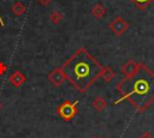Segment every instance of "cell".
Segmentation results:
<instances>
[{"label":"cell","mask_w":154,"mask_h":138,"mask_svg":"<svg viewBox=\"0 0 154 138\" xmlns=\"http://www.w3.org/2000/svg\"><path fill=\"white\" fill-rule=\"evenodd\" d=\"M102 65L85 49L78 48L61 66L66 79L79 92H85L100 78Z\"/></svg>","instance_id":"1"},{"label":"cell","mask_w":154,"mask_h":138,"mask_svg":"<svg viewBox=\"0 0 154 138\" xmlns=\"http://www.w3.org/2000/svg\"><path fill=\"white\" fill-rule=\"evenodd\" d=\"M122 97L114 103L128 100L137 110L146 109L154 101V73H152L143 64H141L137 72L130 77L124 78L117 85Z\"/></svg>","instance_id":"2"},{"label":"cell","mask_w":154,"mask_h":138,"mask_svg":"<svg viewBox=\"0 0 154 138\" xmlns=\"http://www.w3.org/2000/svg\"><path fill=\"white\" fill-rule=\"evenodd\" d=\"M78 101L71 102L69 100H65L63 103H60L57 108V114L64 120V121H71L78 113Z\"/></svg>","instance_id":"3"},{"label":"cell","mask_w":154,"mask_h":138,"mask_svg":"<svg viewBox=\"0 0 154 138\" xmlns=\"http://www.w3.org/2000/svg\"><path fill=\"white\" fill-rule=\"evenodd\" d=\"M129 22L128 20H125L123 17H116L114 19H112L111 22H109V24H108V26H109V29H111V31L116 35V36H122V35H124L125 34V31L129 29Z\"/></svg>","instance_id":"4"},{"label":"cell","mask_w":154,"mask_h":138,"mask_svg":"<svg viewBox=\"0 0 154 138\" xmlns=\"http://www.w3.org/2000/svg\"><path fill=\"white\" fill-rule=\"evenodd\" d=\"M47 79H48L54 86H61V85L65 83V80H66V76H65V73L63 72L61 67H57V68L52 70V71L48 73Z\"/></svg>","instance_id":"5"},{"label":"cell","mask_w":154,"mask_h":138,"mask_svg":"<svg viewBox=\"0 0 154 138\" xmlns=\"http://www.w3.org/2000/svg\"><path fill=\"white\" fill-rule=\"evenodd\" d=\"M140 66H141V64H140V62H136L135 60H129V61H126V62L122 66V73L124 74V78H130V77H132V76L137 72V70L140 68Z\"/></svg>","instance_id":"6"},{"label":"cell","mask_w":154,"mask_h":138,"mask_svg":"<svg viewBox=\"0 0 154 138\" xmlns=\"http://www.w3.org/2000/svg\"><path fill=\"white\" fill-rule=\"evenodd\" d=\"M8 82H10L14 88H20V86L26 82V77H25V74H24L22 71L16 70V71H13V72L10 74Z\"/></svg>","instance_id":"7"},{"label":"cell","mask_w":154,"mask_h":138,"mask_svg":"<svg viewBox=\"0 0 154 138\" xmlns=\"http://www.w3.org/2000/svg\"><path fill=\"white\" fill-rule=\"evenodd\" d=\"M91 106H93V108L95 109V112L101 113V112H103V110L106 109V107H107V101H106L105 97H102V96H96V97L93 100Z\"/></svg>","instance_id":"8"},{"label":"cell","mask_w":154,"mask_h":138,"mask_svg":"<svg viewBox=\"0 0 154 138\" xmlns=\"http://www.w3.org/2000/svg\"><path fill=\"white\" fill-rule=\"evenodd\" d=\"M91 14L95 19H101L106 14V7L102 4H95L91 8Z\"/></svg>","instance_id":"9"},{"label":"cell","mask_w":154,"mask_h":138,"mask_svg":"<svg viewBox=\"0 0 154 138\" xmlns=\"http://www.w3.org/2000/svg\"><path fill=\"white\" fill-rule=\"evenodd\" d=\"M11 11H12V13H13L14 16L20 17V16H23V14L25 13V11H26V6H25L23 2H20V1H16V2L12 4V6H11Z\"/></svg>","instance_id":"10"},{"label":"cell","mask_w":154,"mask_h":138,"mask_svg":"<svg viewBox=\"0 0 154 138\" xmlns=\"http://www.w3.org/2000/svg\"><path fill=\"white\" fill-rule=\"evenodd\" d=\"M114 77H116V73H114V71H113L109 66H103V67H102L100 78H102L106 83H109Z\"/></svg>","instance_id":"11"},{"label":"cell","mask_w":154,"mask_h":138,"mask_svg":"<svg viewBox=\"0 0 154 138\" xmlns=\"http://www.w3.org/2000/svg\"><path fill=\"white\" fill-rule=\"evenodd\" d=\"M63 18H64V14H63L60 11H58V10H53V11L49 13V20H51L53 24H55V25H58V24L63 20Z\"/></svg>","instance_id":"12"},{"label":"cell","mask_w":154,"mask_h":138,"mask_svg":"<svg viewBox=\"0 0 154 138\" xmlns=\"http://www.w3.org/2000/svg\"><path fill=\"white\" fill-rule=\"evenodd\" d=\"M137 8H140V10H144V8H147L150 4H152V1L153 0H130Z\"/></svg>","instance_id":"13"},{"label":"cell","mask_w":154,"mask_h":138,"mask_svg":"<svg viewBox=\"0 0 154 138\" xmlns=\"http://www.w3.org/2000/svg\"><path fill=\"white\" fill-rule=\"evenodd\" d=\"M6 72H7V66H6V64L2 62V61H0V76H4Z\"/></svg>","instance_id":"14"},{"label":"cell","mask_w":154,"mask_h":138,"mask_svg":"<svg viewBox=\"0 0 154 138\" xmlns=\"http://www.w3.org/2000/svg\"><path fill=\"white\" fill-rule=\"evenodd\" d=\"M138 138H154V137H153V134L150 132H143V133L140 134Z\"/></svg>","instance_id":"15"},{"label":"cell","mask_w":154,"mask_h":138,"mask_svg":"<svg viewBox=\"0 0 154 138\" xmlns=\"http://www.w3.org/2000/svg\"><path fill=\"white\" fill-rule=\"evenodd\" d=\"M40 5H42V6H48V5H51V2L53 1V0H36Z\"/></svg>","instance_id":"16"},{"label":"cell","mask_w":154,"mask_h":138,"mask_svg":"<svg viewBox=\"0 0 154 138\" xmlns=\"http://www.w3.org/2000/svg\"><path fill=\"white\" fill-rule=\"evenodd\" d=\"M0 25H1V26H4V25H5V23H4V20H2V17H1V14H0Z\"/></svg>","instance_id":"17"},{"label":"cell","mask_w":154,"mask_h":138,"mask_svg":"<svg viewBox=\"0 0 154 138\" xmlns=\"http://www.w3.org/2000/svg\"><path fill=\"white\" fill-rule=\"evenodd\" d=\"M1 108H2V103H1V101H0V110H1Z\"/></svg>","instance_id":"18"},{"label":"cell","mask_w":154,"mask_h":138,"mask_svg":"<svg viewBox=\"0 0 154 138\" xmlns=\"http://www.w3.org/2000/svg\"><path fill=\"white\" fill-rule=\"evenodd\" d=\"M93 138H97V137H93Z\"/></svg>","instance_id":"19"},{"label":"cell","mask_w":154,"mask_h":138,"mask_svg":"<svg viewBox=\"0 0 154 138\" xmlns=\"http://www.w3.org/2000/svg\"><path fill=\"white\" fill-rule=\"evenodd\" d=\"M53 138H54V137H53Z\"/></svg>","instance_id":"20"}]
</instances>
